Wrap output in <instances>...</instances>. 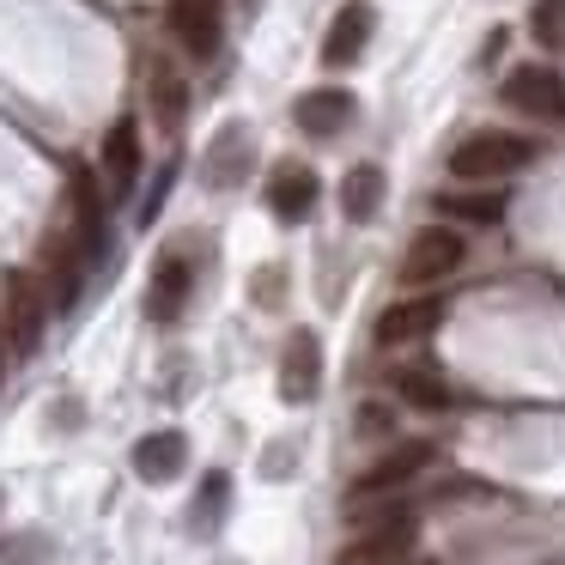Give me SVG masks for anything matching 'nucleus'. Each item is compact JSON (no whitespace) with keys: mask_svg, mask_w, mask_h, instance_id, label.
<instances>
[{"mask_svg":"<svg viewBox=\"0 0 565 565\" xmlns=\"http://www.w3.org/2000/svg\"><path fill=\"white\" fill-rule=\"evenodd\" d=\"M438 322H444V298H431V292L395 298L377 317V347H414V341H426V334H438Z\"/></svg>","mask_w":565,"mask_h":565,"instance_id":"7","label":"nucleus"},{"mask_svg":"<svg viewBox=\"0 0 565 565\" xmlns=\"http://www.w3.org/2000/svg\"><path fill=\"white\" fill-rule=\"evenodd\" d=\"M468 256V237L456 225H426V232L407 237V256H402V286H438L462 268Z\"/></svg>","mask_w":565,"mask_h":565,"instance_id":"3","label":"nucleus"},{"mask_svg":"<svg viewBox=\"0 0 565 565\" xmlns=\"http://www.w3.org/2000/svg\"><path fill=\"white\" fill-rule=\"evenodd\" d=\"M152 104H159V122L164 128L183 122V79H177L171 67H152Z\"/></svg>","mask_w":565,"mask_h":565,"instance_id":"20","label":"nucleus"},{"mask_svg":"<svg viewBox=\"0 0 565 565\" xmlns=\"http://www.w3.org/2000/svg\"><path fill=\"white\" fill-rule=\"evenodd\" d=\"M189 292H195V268H189L183 256H159V268H152V292H147V317L152 322H177L189 305Z\"/></svg>","mask_w":565,"mask_h":565,"instance_id":"13","label":"nucleus"},{"mask_svg":"<svg viewBox=\"0 0 565 565\" xmlns=\"http://www.w3.org/2000/svg\"><path fill=\"white\" fill-rule=\"evenodd\" d=\"M407 553H414V516L402 511L390 523H371L353 547H341L334 565H407Z\"/></svg>","mask_w":565,"mask_h":565,"instance_id":"9","label":"nucleus"},{"mask_svg":"<svg viewBox=\"0 0 565 565\" xmlns=\"http://www.w3.org/2000/svg\"><path fill=\"white\" fill-rule=\"evenodd\" d=\"M135 177H140V122L122 116L104 140V183H110V201H128L135 195Z\"/></svg>","mask_w":565,"mask_h":565,"instance_id":"11","label":"nucleus"},{"mask_svg":"<svg viewBox=\"0 0 565 565\" xmlns=\"http://www.w3.org/2000/svg\"><path fill=\"white\" fill-rule=\"evenodd\" d=\"M262 305H274V298H280V268H262Z\"/></svg>","mask_w":565,"mask_h":565,"instance_id":"24","label":"nucleus"},{"mask_svg":"<svg viewBox=\"0 0 565 565\" xmlns=\"http://www.w3.org/2000/svg\"><path fill=\"white\" fill-rule=\"evenodd\" d=\"M225 492H232V480H225V475H207V480H201V511H195V529H213V516L225 511Z\"/></svg>","mask_w":565,"mask_h":565,"instance_id":"22","label":"nucleus"},{"mask_svg":"<svg viewBox=\"0 0 565 565\" xmlns=\"http://www.w3.org/2000/svg\"><path fill=\"white\" fill-rule=\"evenodd\" d=\"M535 38L541 43H565V0H535Z\"/></svg>","mask_w":565,"mask_h":565,"instance_id":"21","label":"nucleus"},{"mask_svg":"<svg viewBox=\"0 0 565 565\" xmlns=\"http://www.w3.org/2000/svg\"><path fill=\"white\" fill-rule=\"evenodd\" d=\"M292 122L305 128L310 140L341 135V128L353 122V92H341V86H317V92H305V98H298V110H292Z\"/></svg>","mask_w":565,"mask_h":565,"instance_id":"12","label":"nucleus"},{"mask_svg":"<svg viewBox=\"0 0 565 565\" xmlns=\"http://www.w3.org/2000/svg\"><path fill=\"white\" fill-rule=\"evenodd\" d=\"M268 207H274V220L305 225L310 213H317V171L298 164V159H280L268 171Z\"/></svg>","mask_w":565,"mask_h":565,"instance_id":"10","label":"nucleus"},{"mask_svg":"<svg viewBox=\"0 0 565 565\" xmlns=\"http://www.w3.org/2000/svg\"><path fill=\"white\" fill-rule=\"evenodd\" d=\"M377 207H383V171L377 164H353L341 177V213L353 225H365V220H377Z\"/></svg>","mask_w":565,"mask_h":565,"instance_id":"18","label":"nucleus"},{"mask_svg":"<svg viewBox=\"0 0 565 565\" xmlns=\"http://www.w3.org/2000/svg\"><path fill=\"white\" fill-rule=\"evenodd\" d=\"M50 305L55 298H50V286H38V274H25V268L7 274V286H0V334H7V347H13L19 359L38 353Z\"/></svg>","mask_w":565,"mask_h":565,"instance_id":"2","label":"nucleus"},{"mask_svg":"<svg viewBox=\"0 0 565 565\" xmlns=\"http://www.w3.org/2000/svg\"><path fill=\"white\" fill-rule=\"evenodd\" d=\"M183 456H189L183 431H147V438L135 444V475L152 480V487H164V480L183 475Z\"/></svg>","mask_w":565,"mask_h":565,"instance_id":"16","label":"nucleus"},{"mask_svg":"<svg viewBox=\"0 0 565 565\" xmlns=\"http://www.w3.org/2000/svg\"><path fill=\"white\" fill-rule=\"evenodd\" d=\"M504 104L523 116H535V122H565V74L547 62H523L511 67V79H504Z\"/></svg>","mask_w":565,"mask_h":565,"instance_id":"4","label":"nucleus"},{"mask_svg":"<svg viewBox=\"0 0 565 565\" xmlns=\"http://www.w3.org/2000/svg\"><path fill=\"white\" fill-rule=\"evenodd\" d=\"M371 25H377V19H371L365 0L341 7V13H334V25H329V38H322V62H329V67L359 62V55H365V43H371Z\"/></svg>","mask_w":565,"mask_h":565,"instance_id":"15","label":"nucleus"},{"mask_svg":"<svg viewBox=\"0 0 565 565\" xmlns=\"http://www.w3.org/2000/svg\"><path fill=\"white\" fill-rule=\"evenodd\" d=\"M535 164V140L511 135V128H475L468 140L450 147V177L456 183H499Z\"/></svg>","mask_w":565,"mask_h":565,"instance_id":"1","label":"nucleus"},{"mask_svg":"<svg viewBox=\"0 0 565 565\" xmlns=\"http://www.w3.org/2000/svg\"><path fill=\"white\" fill-rule=\"evenodd\" d=\"M431 207H438V220H450V225H499L504 220L499 189H444Z\"/></svg>","mask_w":565,"mask_h":565,"instance_id":"17","label":"nucleus"},{"mask_svg":"<svg viewBox=\"0 0 565 565\" xmlns=\"http://www.w3.org/2000/svg\"><path fill=\"white\" fill-rule=\"evenodd\" d=\"M74 237L67 244L79 249V262H98L104 249V201H98V177L92 171H74Z\"/></svg>","mask_w":565,"mask_h":565,"instance_id":"14","label":"nucleus"},{"mask_svg":"<svg viewBox=\"0 0 565 565\" xmlns=\"http://www.w3.org/2000/svg\"><path fill=\"white\" fill-rule=\"evenodd\" d=\"M426 468H431V444L426 438H407V444H395L390 456H377V462L353 480V499H383V492H402L407 480H419Z\"/></svg>","mask_w":565,"mask_h":565,"instance_id":"6","label":"nucleus"},{"mask_svg":"<svg viewBox=\"0 0 565 565\" xmlns=\"http://www.w3.org/2000/svg\"><path fill=\"white\" fill-rule=\"evenodd\" d=\"M317 390H322V341L310 329H292V341L280 353V395L292 407H305L317 402Z\"/></svg>","mask_w":565,"mask_h":565,"instance_id":"8","label":"nucleus"},{"mask_svg":"<svg viewBox=\"0 0 565 565\" xmlns=\"http://www.w3.org/2000/svg\"><path fill=\"white\" fill-rule=\"evenodd\" d=\"M359 431H371V438H377V431H390V407H359Z\"/></svg>","mask_w":565,"mask_h":565,"instance_id":"23","label":"nucleus"},{"mask_svg":"<svg viewBox=\"0 0 565 565\" xmlns=\"http://www.w3.org/2000/svg\"><path fill=\"white\" fill-rule=\"evenodd\" d=\"M395 395H402V402H414V407H450V390H444V377H438V371H426V365L395 371Z\"/></svg>","mask_w":565,"mask_h":565,"instance_id":"19","label":"nucleus"},{"mask_svg":"<svg viewBox=\"0 0 565 565\" xmlns=\"http://www.w3.org/2000/svg\"><path fill=\"white\" fill-rule=\"evenodd\" d=\"M164 25H171V43L183 55H195V62H213L225 43V13L220 0H171L164 7Z\"/></svg>","mask_w":565,"mask_h":565,"instance_id":"5","label":"nucleus"}]
</instances>
